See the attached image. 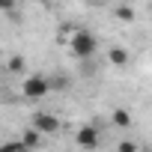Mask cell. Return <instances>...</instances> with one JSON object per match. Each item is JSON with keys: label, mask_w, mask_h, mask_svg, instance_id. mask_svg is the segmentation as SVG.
Listing matches in <instances>:
<instances>
[{"label": "cell", "mask_w": 152, "mask_h": 152, "mask_svg": "<svg viewBox=\"0 0 152 152\" xmlns=\"http://www.w3.org/2000/svg\"><path fill=\"white\" fill-rule=\"evenodd\" d=\"M18 140H21V143H24V146H27V149H30V152H36V149H39V146H42V134H39V131H36V128H33V125H30V128H24V131H21V137H18Z\"/></svg>", "instance_id": "5"}, {"label": "cell", "mask_w": 152, "mask_h": 152, "mask_svg": "<svg viewBox=\"0 0 152 152\" xmlns=\"http://www.w3.org/2000/svg\"><path fill=\"white\" fill-rule=\"evenodd\" d=\"M119 152H137V143H131V140H122V143H119Z\"/></svg>", "instance_id": "13"}, {"label": "cell", "mask_w": 152, "mask_h": 152, "mask_svg": "<svg viewBox=\"0 0 152 152\" xmlns=\"http://www.w3.org/2000/svg\"><path fill=\"white\" fill-rule=\"evenodd\" d=\"M75 140H78V146H84V149H96L99 146V128L96 125H81L78 134H75Z\"/></svg>", "instance_id": "4"}, {"label": "cell", "mask_w": 152, "mask_h": 152, "mask_svg": "<svg viewBox=\"0 0 152 152\" xmlns=\"http://www.w3.org/2000/svg\"><path fill=\"white\" fill-rule=\"evenodd\" d=\"M107 57H110L113 66H128V51H125V48H110Z\"/></svg>", "instance_id": "7"}, {"label": "cell", "mask_w": 152, "mask_h": 152, "mask_svg": "<svg viewBox=\"0 0 152 152\" xmlns=\"http://www.w3.org/2000/svg\"><path fill=\"white\" fill-rule=\"evenodd\" d=\"M0 152H30L21 140H12V143H3V146H0Z\"/></svg>", "instance_id": "9"}, {"label": "cell", "mask_w": 152, "mask_h": 152, "mask_svg": "<svg viewBox=\"0 0 152 152\" xmlns=\"http://www.w3.org/2000/svg\"><path fill=\"white\" fill-rule=\"evenodd\" d=\"M113 15L119 21H134V9L131 6H113Z\"/></svg>", "instance_id": "8"}, {"label": "cell", "mask_w": 152, "mask_h": 152, "mask_svg": "<svg viewBox=\"0 0 152 152\" xmlns=\"http://www.w3.org/2000/svg\"><path fill=\"white\" fill-rule=\"evenodd\" d=\"M0 12H15V0H0Z\"/></svg>", "instance_id": "12"}, {"label": "cell", "mask_w": 152, "mask_h": 152, "mask_svg": "<svg viewBox=\"0 0 152 152\" xmlns=\"http://www.w3.org/2000/svg\"><path fill=\"white\" fill-rule=\"evenodd\" d=\"M48 93H51V87H48V78H42V75H30L21 84V96L24 99H45Z\"/></svg>", "instance_id": "2"}, {"label": "cell", "mask_w": 152, "mask_h": 152, "mask_svg": "<svg viewBox=\"0 0 152 152\" xmlns=\"http://www.w3.org/2000/svg\"><path fill=\"white\" fill-rule=\"evenodd\" d=\"M6 69H9V72H24V57H21V54H15V57H9V63H6Z\"/></svg>", "instance_id": "10"}, {"label": "cell", "mask_w": 152, "mask_h": 152, "mask_svg": "<svg viewBox=\"0 0 152 152\" xmlns=\"http://www.w3.org/2000/svg\"><path fill=\"white\" fill-rule=\"evenodd\" d=\"M48 87H51V90H66L69 81H66V78H48Z\"/></svg>", "instance_id": "11"}, {"label": "cell", "mask_w": 152, "mask_h": 152, "mask_svg": "<svg viewBox=\"0 0 152 152\" xmlns=\"http://www.w3.org/2000/svg\"><path fill=\"white\" fill-rule=\"evenodd\" d=\"M69 48H72V54L78 57V60H93V54L99 48V39L90 30H78V33L69 39Z\"/></svg>", "instance_id": "1"}, {"label": "cell", "mask_w": 152, "mask_h": 152, "mask_svg": "<svg viewBox=\"0 0 152 152\" xmlns=\"http://www.w3.org/2000/svg\"><path fill=\"white\" fill-rule=\"evenodd\" d=\"M33 128L45 137V134H57L60 131V119L54 116V113H48V110H39V113H33Z\"/></svg>", "instance_id": "3"}, {"label": "cell", "mask_w": 152, "mask_h": 152, "mask_svg": "<svg viewBox=\"0 0 152 152\" xmlns=\"http://www.w3.org/2000/svg\"><path fill=\"white\" fill-rule=\"evenodd\" d=\"M110 119H113V125H116V128H128V125H131V113H128L125 107H113Z\"/></svg>", "instance_id": "6"}]
</instances>
